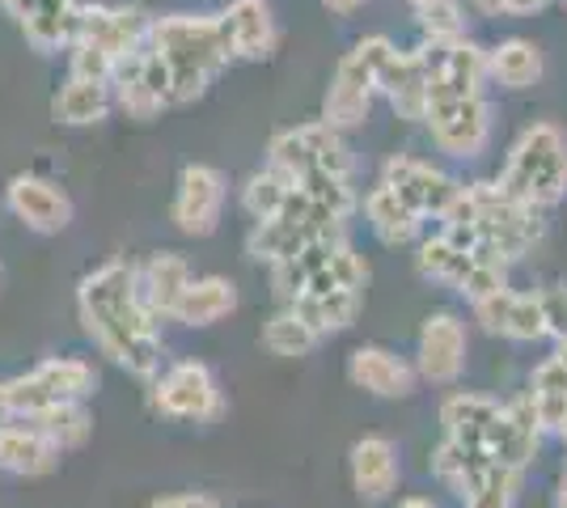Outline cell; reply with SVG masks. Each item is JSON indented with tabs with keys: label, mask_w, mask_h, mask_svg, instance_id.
Instances as JSON below:
<instances>
[{
	"label": "cell",
	"mask_w": 567,
	"mask_h": 508,
	"mask_svg": "<svg viewBox=\"0 0 567 508\" xmlns=\"http://www.w3.org/2000/svg\"><path fill=\"white\" fill-rule=\"evenodd\" d=\"M390 60H394L390 39H381V34L360 39L334 69V81L327 90V102H322V123H331L334 132H352L369 120V106L381 90V76L390 69Z\"/></svg>",
	"instance_id": "5"
},
{
	"label": "cell",
	"mask_w": 567,
	"mask_h": 508,
	"mask_svg": "<svg viewBox=\"0 0 567 508\" xmlns=\"http://www.w3.org/2000/svg\"><path fill=\"white\" fill-rule=\"evenodd\" d=\"M190 289V263L183 255L174 250H162L153 255L141 271V292H144V305L153 310V318H174L183 292Z\"/></svg>",
	"instance_id": "26"
},
{
	"label": "cell",
	"mask_w": 567,
	"mask_h": 508,
	"mask_svg": "<svg viewBox=\"0 0 567 508\" xmlns=\"http://www.w3.org/2000/svg\"><path fill=\"white\" fill-rule=\"evenodd\" d=\"M555 361H559V364H564V369H567V339H564V343H559V352H555Z\"/></svg>",
	"instance_id": "50"
},
{
	"label": "cell",
	"mask_w": 567,
	"mask_h": 508,
	"mask_svg": "<svg viewBox=\"0 0 567 508\" xmlns=\"http://www.w3.org/2000/svg\"><path fill=\"white\" fill-rule=\"evenodd\" d=\"M420 30L427 34V43H457L466 39V13L457 0H441L432 9H420Z\"/></svg>",
	"instance_id": "40"
},
{
	"label": "cell",
	"mask_w": 567,
	"mask_h": 508,
	"mask_svg": "<svg viewBox=\"0 0 567 508\" xmlns=\"http://www.w3.org/2000/svg\"><path fill=\"white\" fill-rule=\"evenodd\" d=\"M517 491H520V470L492 462V470H487L483 484L471 491L466 508H513L517 505Z\"/></svg>",
	"instance_id": "38"
},
{
	"label": "cell",
	"mask_w": 567,
	"mask_h": 508,
	"mask_svg": "<svg viewBox=\"0 0 567 508\" xmlns=\"http://www.w3.org/2000/svg\"><path fill=\"white\" fill-rule=\"evenodd\" d=\"M466 369V326L457 314H432L420 331V373L436 386H450Z\"/></svg>",
	"instance_id": "19"
},
{
	"label": "cell",
	"mask_w": 567,
	"mask_h": 508,
	"mask_svg": "<svg viewBox=\"0 0 567 508\" xmlns=\"http://www.w3.org/2000/svg\"><path fill=\"white\" fill-rule=\"evenodd\" d=\"M97 373L85 361H72V356H51L39 369H30L25 377H13L0 386L4 398V415L13 419H30V415L60 407V403H81L85 394H94Z\"/></svg>",
	"instance_id": "8"
},
{
	"label": "cell",
	"mask_w": 567,
	"mask_h": 508,
	"mask_svg": "<svg viewBox=\"0 0 567 508\" xmlns=\"http://www.w3.org/2000/svg\"><path fill=\"white\" fill-rule=\"evenodd\" d=\"M499 187L517 195L529 208H550L567 195V136L555 123H534L508 148V162L499 169Z\"/></svg>",
	"instance_id": "4"
},
{
	"label": "cell",
	"mask_w": 567,
	"mask_h": 508,
	"mask_svg": "<svg viewBox=\"0 0 567 508\" xmlns=\"http://www.w3.org/2000/svg\"><path fill=\"white\" fill-rule=\"evenodd\" d=\"M111 85H102V81H85V76H69V85L55 94L51 102V115L60 123H69V127H90V123H102L106 120V111H111Z\"/></svg>",
	"instance_id": "32"
},
{
	"label": "cell",
	"mask_w": 567,
	"mask_h": 508,
	"mask_svg": "<svg viewBox=\"0 0 567 508\" xmlns=\"http://www.w3.org/2000/svg\"><path fill=\"white\" fill-rule=\"evenodd\" d=\"M381 90L390 97L399 120H424L427 111V69L424 51H394L390 69L381 76Z\"/></svg>",
	"instance_id": "25"
},
{
	"label": "cell",
	"mask_w": 567,
	"mask_h": 508,
	"mask_svg": "<svg viewBox=\"0 0 567 508\" xmlns=\"http://www.w3.org/2000/svg\"><path fill=\"white\" fill-rule=\"evenodd\" d=\"M225 212V178L213 166H187L174 191V225L190 238H208Z\"/></svg>",
	"instance_id": "15"
},
{
	"label": "cell",
	"mask_w": 567,
	"mask_h": 508,
	"mask_svg": "<svg viewBox=\"0 0 567 508\" xmlns=\"http://www.w3.org/2000/svg\"><path fill=\"white\" fill-rule=\"evenodd\" d=\"M148 508H216V500L199 496V491H187V496H162V500H153Z\"/></svg>",
	"instance_id": "43"
},
{
	"label": "cell",
	"mask_w": 567,
	"mask_h": 508,
	"mask_svg": "<svg viewBox=\"0 0 567 508\" xmlns=\"http://www.w3.org/2000/svg\"><path fill=\"white\" fill-rule=\"evenodd\" d=\"M148 48L166 60L169 81H174V106L195 102L213 85V76L234 60L220 18H190V13H174L148 25Z\"/></svg>",
	"instance_id": "3"
},
{
	"label": "cell",
	"mask_w": 567,
	"mask_h": 508,
	"mask_svg": "<svg viewBox=\"0 0 567 508\" xmlns=\"http://www.w3.org/2000/svg\"><path fill=\"white\" fill-rule=\"evenodd\" d=\"M313 343H318V335L297 318V310H280V314L262 326V348L271 356H309Z\"/></svg>",
	"instance_id": "36"
},
{
	"label": "cell",
	"mask_w": 567,
	"mask_h": 508,
	"mask_svg": "<svg viewBox=\"0 0 567 508\" xmlns=\"http://www.w3.org/2000/svg\"><path fill=\"white\" fill-rule=\"evenodd\" d=\"M415 267H420V276L436 280V284H450L453 292H462L471 301H483L492 292L508 289V267L474 255L462 242H453L450 234L427 238L420 246V255H415Z\"/></svg>",
	"instance_id": "9"
},
{
	"label": "cell",
	"mask_w": 567,
	"mask_h": 508,
	"mask_svg": "<svg viewBox=\"0 0 567 508\" xmlns=\"http://www.w3.org/2000/svg\"><path fill=\"white\" fill-rule=\"evenodd\" d=\"M555 433H559V436H564V440H567V415H564V419H559V428H555Z\"/></svg>",
	"instance_id": "51"
},
{
	"label": "cell",
	"mask_w": 567,
	"mask_h": 508,
	"mask_svg": "<svg viewBox=\"0 0 567 508\" xmlns=\"http://www.w3.org/2000/svg\"><path fill=\"white\" fill-rule=\"evenodd\" d=\"M327 238H343V217L331 212V208H322L313 195H306L297 187L276 217L255 225L250 255L262 259V263H284L297 250H306L313 242H327Z\"/></svg>",
	"instance_id": "7"
},
{
	"label": "cell",
	"mask_w": 567,
	"mask_h": 508,
	"mask_svg": "<svg viewBox=\"0 0 567 508\" xmlns=\"http://www.w3.org/2000/svg\"><path fill=\"white\" fill-rule=\"evenodd\" d=\"M4 204L34 234H60V229H69L72 220L69 195L60 191L55 183H48V178H39V174H18L9 183V191H4Z\"/></svg>",
	"instance_id": "18"
},
{
	"label": "cell",
	"mask_w": 567,
	"mask_h": 508,
	"mask_svg": "<svg viewBox=\"0 0 567 508\" xmlns=\"http://www.w3.org/2000/svg\"><path fill=\"white\" fill-rule=\"evenodd\" d=\"M499 415V403L487 398V394H471V390H457L441 403V424H445V436L466 445V449H483L487 454V436H492V424ZM492 458V454H487Z\"/></svg>",
	"instance_id": "23"
},
{
	"label": "cell",
	"mask_w": 567,
	"mask_h": 508,
	"mask_svg": "<svg viewBox=\"0 0 567 508\" xmlns=\"http://www.w3.org/2000/svg\"><path fill=\"white\" fill-rule=\"evenodd\" d=\"M550 0H504V13H517V18H525V13H538V9H546Z\"/></svg>",
	"instance_id": "44"
},
{
	"label": "cell",
	"mask_w": 567,
	"mask_h": 508,
	"mask_svg": "<svg viewBox=\"0 0 567 508\" xmlns=\"http://www.w3.org/2000/svg\"><path fill=\"white\" fill-rule=\"evenodd\" d=\"M424 123L432 132V145L457 162L478 157L492 141V102L483 94L450 97V102H427Z\"/></svg>",
	"instance_id": "11"
},
{
	"label": "cell",
	"mask_w": 567,
	"mask_h": 508,
	"mask_svg": "<svg viewBox=\"0 0 567 508\" xmlns=\"http://www.w3.org/2000/svg\"><path fill=\"white\" fill-rule=\"evenodd\" d=\"M30 419H34L60 449L81 445V440L90 436V428H94V419H90V412H85L81 403H60V407H48V412L30 415Z\"/></svg>",
	"instance_id": "37"
},
{
	"label": "cell",
	"mask_w": 567,
	"mask_h": 508,
	"mask_svg": "<svg viewBox=\"0 0 567 508\" xmlns=\"http://www.w3.org/2000/svg\"><path fill=\"white\" fill-rule=\"evenodd\" d=\"M72 55H69V69H72V76H85V81H102V85H111V76H115V60L106 55V51H97L94 43H72Z\"/></svg>",
	"instance_id": "41"
},
{
	"label": "cell",
	"mask_w": 567,
	"mask_h": 508,
	"mask_svg": "<svg viewBox=\"0 0 567 508\" xmlns=\"http://www.w3.org/2000/svg\"><path fill=\"white\" fill-rule=\"evenodd\" d=\"M153 407L162 415H169V419H195V424H204V419H216L225 403H220V386H216L213 369L199 361H183L157 377Z\"/></svg>",
	"instance_id": "12"
},
{
	"label": "cell",
	"mask_w": 567,
	"mask_h": 508,
	"mask_svg": "<svg viewBox=\"0 0 567 508\" xmlns=\"http://www.w3.org/2000/svg\"><path fill=\"white\" fill-rule=\"evenodd\" d=\"M474 318L492 331V335L517 339V343H534L546 335L543 310H538V297L534 292H513L499 289L483 301H474Z\"/></svg>",
	"instance_id": "20"
},
{
	"label": "cell",
	"mask_w": 567,
	"mask_h": 508,
	"mask_svg": "<svg viewBox=\"0 0 567 508\" xmlns=\"http://www.w3.org/2000/svg\"><path fill=\"white\" fill-rule=\"evenodd\" d=\"M406 4H411V9L420 13V9H432V4H441V0H406Z\"/></svg>",
	"instance_id": "49"
},
{
	"label": "cell",
	"mask_w": 567,
	"mask_h": 508,
	"mask_svg": "<svg viewBox=\"0 0 567 508\" xmlns=\"http://www.w3.org/2000/svg\"><path fill=\"white\" fill-rule=\"evenodd\" d=\"M445 234L474 255L508 267L543 242V220H538V208L520 204L499 183H471L453 199Z\"/></svg>",
	"instance_id": "2"
},
{
	"label": "cell",
	"mask_w": 567,
	"mask_h": 508,
	"mask_svg": "<svg viewBox=\"0 0 567 508\" xmlns=\"http://www.w3.org/2000/svg\"><path fill=\"white\" fill-rule=\"evenodd\" d=\"M399 508H436V505H432V500H424V496H406Z\"/></svg>",
	"instance_id": "47"
},
{
	"label": "cell",
	"mask_w": 567,
	"mask_h": 508,
	"mask_svg": "<svg viewBox=\"0 0 567 508\" xmlns=\"http://www.w3.org/2000/svg\"><path fill=\"white\" fill-rule=\"evenodd\" d=\"M220 25H225L234 60H262L276 48V22H271L267 0H234L220 13Z\"/></svg>",
	"instance_id": "22"
},
{
	"label": "cell",
	"mask_w": 567,
	"mask_h": 508,
	"mask_svg": "<svg viewBox=\"0 0 567 508\" xmlns=\"http://www.w3.org/2000/svg\"><path fill=\"white\" fill-rule=\"evenodd\" d=\"M534 297H538V310H543L546 335H555L559 343H564L567 339V289L564 284H543Z\"/></svg>",
	"instance_id": "42"
},
{
	"label": "cell",
	"mask_w": 567,
	"mask_h": 508,
	"mask_svg": "<svg viewBox=\"0 0 567 508\" xmlns=\"http://www.w3.org/2000/svg\"><path fill=\"white\" fill-rule=\"evenodd\" d=\"M432 470H436V479L445 487H453L462 500H471V491L483 484V475L492 470V458L483 454V449H466V445H457L445 436V445L432 454Z\"/></svg>",
	"instance_id": "33"
},
{
	"label": "cell",
	"mask_w": 567,
	"mask_h": 508,
	"mask_svg": "<svg viewBox=\"0 0 567 508\" xmlns=\"http://www.w3.org/2000/svg\"><path fill=\"white\" fill-rule=\"evenodd\" d=\"M297 191V178L292 174H284V169L267 166L259 174H250L246 178V187H241V204H246V212L255 220H271L280 212L284 204H288V195Z\"/></svg>",
	"instance_id": "34"
},
{
	"label": "cell",
	"mask_w": 567,
	"mask_h": 508,
	"mask_svg": "<svg viewBox=\"0 0 567 508\" xmlns=\"http://www.w3.org/2000/svg\"><path fill=\"white\" fill-rule=\"evenodd\" d=\"M81 43H94L97 51H106L115 64H123L127 55L148 43V25H144L141 9H106V4H85L81 9ZM72 39V43H76Z\"/></svg>",
	"instance_id": "17"
},
{
	"label": "cell",
	"mask_w": 567,
	"mask_h": 508,
	"mask_svg": "<svg viewBox=\"0 0 567 508\" xmlns=\"http://www.w3.org/2000/svg\"><path fill=\"white\" fill-rule=\"evenodd\" d=\"M555 508H567V470H564V479H559V496H555Z\"/></svg>",
	"instance_id": "48"
},
{
	"label": "cell",
	"mask_w": 567,
	"mask_h": 508,
	"mask_svg": "<svg viewBox=\"0 0 567 508\" xmlns=\"http://www.w3.org/2000/svg\"><path fill=\"white\" fill-rule=\"evenodd\" d=\"M471 4L483 18H499V13H504V0H471Z\"/></svg>",
	"instance_id": "45"
},
{
	"label": "cell",
	"mask_w": 567,
	"mask_h": 508,
	"mask_svg": "<svg viewBox=\"0 0 567 508\" xmlns=\"http://www.w3.org/2000/svg\"><path fill=\"white\" fill-rule=\"evenodd\" d=\"M348 377L378 398H406L415 390V369L385 348H355L348 361Z\"/></svg>",
	"instance_id": "24"
},
{
	"label": "cell",
	"mask_w": 567,
	"mask_h": 508,
	"mask_svg": "<svg viewBox=\"0 0 567 508\" xmlns=\"http://www.w3.org/2000/svg\"><path fill=\"white\" fill-rule=\"evenodd\" d=\"M487 76L504 90H529L543 81V51L529 39H504L487 51Z\"/></svg>",
	"instance_id": "31"
},
{
	"label": "cell",
	"mask_w": 567,
	"mask_h": 508,
	"mask_svg": "<svg viewBox=\"0 0 567 508\" xmlns=\"http://www.w3.org/2000/svg\"><path fill=\"white\" fill-rule=\"evenodd\" d=\"M234 310H237L234 280H225V276H199V280H190V289L183 292L174 318L187 322V326H213V322L229 318Z\"/></svg>",
	"instance_id": "29"
},
{
	"label": "cell",
	"mask_w": 567,
	"mask_h": 508,
	"mask_svg": "<svg viewBox=\"0 0 567 508\" xmlns=\"http://www.w3.org/2000/svg\"><path fill=\"white\" fill-rule=\"evenodd\" d=\"M381 183L399 195L402 204L415 212V217H450L453 199L462 191V183H453L445 169H436L432 162L420 157H390L381 169Z\"/></svg>",
	"instance_id": "13"
},
{
	"label": "cell",
	"mask_w": 567,
	"mask_h": 508,
	"mask_svg": "<svg viewBox=\"0 0 567 508\" xmlns=\"http://www.w3.org/2000/svg\"><path fill=\"white\" fill-rule=\"evenodd\" d=\"M297 187L306 195H313L322 208L339 212L343 220L352 217V208H355L352 178H339V174H306V178H297Z\"/></svg>",
	"instance_id": "39"
},
{
	"label": "cell",
	"mask_w": 567,
	"mask_h": 508,
	"mask_svg": "<svg viewBox=\"0 0 567 508\" xmlns=\"http://www.w3.org/2000/svg\"><path fill=\"white\" fill-rule=\"evenodd\" d=\"M288 310H297V318L306 322L313 335H334V331H348L360 310H364V289H348V292H309V297H297Z\"/></svg>",
	"instance_id": "28"
},
{
	"label": "cell",
	"mask_w": 567,
	"mask_h": 508,
	"mask_svg": "<svg viewBox=\"0 0 567 508\" xmlns=\"http://www.w3.org/2000/svg\"><path fill=\"white\" fill-rule=\"evenodd\" d=\"M322 4H327L331 13H339V18H348L355 4H364V0H322Z\"/></svg>",
	"instance_id": "46"
},
{
	"label": "cell",
	"mask_w": 567,
	"mask_h": 508,
	"mask_svg": "<svg viewBox=\"0 0 567 508\" xmlns=\"http://www.w3.org/2000/svg\"><path fill=\"white\" fill-rule=\"evenodd\" d=\"M529 398H534V407H538V415H543V428L546 433H555L559 419L567 415V369L555 361V356L534 369Z\"/></svg>",
	"instance_id": "35"
},
{
	"label": "cell",
	"mask_w": 567,
	"mask_h": 508,
	"mask_svg": "<svg viewBox=\"0 0 567 508\" xmlns=\"http://www.w3.org/2000/svg\"><path fill=\"white\" fill-rule=\"evenodd\" d=\"M271 166L292 174V178H306V174L352 178V148L343 145V136L331 123H306V127L280 132L271 141Z\"/></svg>",
	"instance_id": "10"
},
{
	"label": "cell",
	"mask_w": 567,
	"mask_h": 508,
	"mask_svg": "<svg viewBox=\"0 0 567 508\" xmlns=\"http://www.w3.org/2000/svg\"><path fill=\"white\" fill-rule=\"evenodd\" d=\"M55 458H60V445L34 419H0V466L9 475H22V479L48 475Z\"/></svg>",
	"instance_id": "21"
},
{
	"label": "cell",
	"mask_w": 567,
	"mask_h": 508,
	"mask_svg": "<svg viewBox=\"0 0 567 508\" xmlns=\"http://www.w3.org/2000/svg\"><path fill=\"white\" fill-rule=\"evenodd\" d=\"M543 415L534 407V398L529 394H520L513 398L508 407H499L496 424H492V436H487V454L492 462L499 466H513V470H525L534 454H538V445H543Z\"/></svg>",
	"instance_id": "16"
},
{
	"label": "cell",
	"mask_w": 567,
	"mask_h": 508,
	"mask_svg": "<svg viewBox=\"0 0 567 508\" xmlns=\"http://www.w3.org/2000/svg\"><path fill=\"white\" fill-rule=\"evenodd\" d=\"M364 217H369V229L378 234V242L385 246H411L420 238V220H424L415 217L385 183H378L373 191L364 195Z\"/></svg>",
	"instance_id": "30"
},
{
	"label": "cell",
	"mask_w": 567,
	"mask_h": 508,
	"mask_svg": "<svg viewBox=\"0 0 567 508\" xmlns=\"http://www.w3.org/2000/svg\"><path fill=\"white\" fill-rule=\"evenodd\" d=\"M424 69H427V102L474 97L483 94V81H487V51L474 48L471 39L427 43Z\"/></svg>",
	"instance_id": "14"
},
{
	"label": "cell",
	"mask_w": 567,
	"mask_h": 508,
	"mask_svg": "<svg viewBox=\"0 0 567 508\" xmlns=\"http://www.w3.org/2000/svg\"><path fill=\"white\" fill-rule=\"evenodd\" d=\"M85 335L97 348L127 369L132 377H153L162 369V339H157V318L144 305L141 271L127 263H102L90 271L76 289Z\"/></svg>",
	"instance_id": "1"
},
{
	"label": "cell",
	"mask_w": 567,
	"mask_h": 508,
	"mask_svg": "<svg viewBox=\"0 0 567 508\" xmlns=\"http://www.w3.org/2000/svg\"><path fill=\"white\" fill-rule=\"evenodd\" d=\"M369 280V263L355 255L343 238H327V242H313L306 250H297L292 259L271 263V284L280 292V301H297L309 292H348L364 289Z\"/></svg>",
	"instance_id": "6"
},
{
	"label": "cell",
	"mask_w": 567,
	"mask_h": 508,
	"mask_svg": "<svg viewBox=\"0 0 567 508\" xmlns=\"http://www.w3.org/2000/svg\"><path fill=\"white\" fill-rule=\"evenodd\" d=\"M352 484L364 500H385L399 484V454L385 436H364L352 445Z\"/></svg>",
	"instance_id": "27"
}]
</instances>
